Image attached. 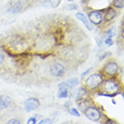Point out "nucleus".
I'll list each match as a JSON object with an SVG mask.
<instances>
[{"mask_svg":"<svg viewBox=\"0 0 124 124\" xmlns=\"http://www.w3.org/2000/svg\"><path fill=\"white\" fill-rule=\"evenodd\" d=\"M102 83V77L99 74L91 75L90 77L85 80L86 86L88 88H90V89L97 88Z\"/></svg>","mask_w":124,"mask_h":124,"instance_id":"1","label":"nucleus"},{"mask_svg":"<svg viewBox=\"0 0 124 124\" xmlns=\"http://www.w3.org/2000/svg\"><path fill=\"white\" fill-rule=\"evenodd\" d=\"M23 106H24V110L26 112H31L32 111H35L36 109L40 107V102L37 98L31 97L26 99L23 102Z\"/></svg>","mask_w":124,"mask_h":124,"instance_id":"2","label":"nucleus"},{"mask_svg":"<svg viewBox=\"0 0 124 124\" xmlns=\"http://www.w3.org/2000/svg\"><path fill=\"white\" fill-rule=\"evenodd\" d=\"M85 114L92 121H98L101 119V112L93 106H89L85 110Z\"/></svg>","mask_w":124,"mask_h":124,"instance_id":"3","label":"nucleus"},{"mask_svg":"<svg viewBox=\"0 0 124 124\" xmlns=\"http://www.w3.org/2000/svg\"><path fill=\"white\" fill-rule=\"evenodd\" d=\"M50 74L54 77H62L65 74V68L60 63H54L50 67Z\"/></svg>","mask_w":124,"mask_h":124,"instance_id":"4","label":"nucleus"},{"mask_svg":"<svg viewBox=\"0 0 124 124\" xmlns=\"http://www.w3.org/2000/svg\"><path fill=\"white\" fill-rule=\"evenodd\" d=\"M103 89H104V91H105L107 93L115 94V93H116L119 89V85L114 80H107L105 83H104Z\"/></svg>","mask_w":124,"mask_h":124,"instance_id":"5","label":"nucleus"},{"mask_svg":"<svg viewBox=\"0 0 124 124\" xmlns=\"http://www.w3.org/2000/svg\"><path fill=\"white\" fill-rule=\"evenodd\" d=\"M103 70L105 72L106 75L108 76H114V75L117 74V72L119 70V66L116 62H109L108 64H106L104 66V68Z\"/></svg>","mask_w":124,"mask_h":124,"instance_id":"6","label":"nucleus"},{"mask_svg":"<svg viewBox=\"0 0 124 124\" xmlns=\"http://www.w3.org/2000/svg\"><path fill=\"white\" fill-rule=\"evenodd\" d=\"M88 20L93 24H100L102 21V13L100 11H92L88 14Z\"/></svg>","mask_w":124,"mask_h":124,"instance_id":"7","label":"nucleus"},{"mask_svg":"<svg viewBox=\"0 0 124 124\" xmlns=\"http://www.w3.org/2000/svg\"><path fill=\"white\" fill-rule=\"evenodd\" d=\"M59 87V92H58V97L59 98H67L68 96V84L67 82H62L58 85Z\"/></svg>","mask_w":124,"mask_h":124,"instance_id":"8","label":"nucleus"},{"mask_svg":"<svg viewBox=\"0 0 124 124\" xmlns=\"http://www.w3.org/2000/svg\"><path fill=\"white\" fill-rule=\"evenodd\" d=\"M76 17H77L79 21H81V22L84 23V25L85 26V28H86L88 31H92V30H93V27H92L91 23H89V20L87 19V17L85 16L84 14L78 13V14H76Z\"/></svg>","mask_w":124,"mask_h":124,"instance_id":"9","label":"nucleus"},{"mask_svg":"<svg viewBox=\"0 0 124 124\" xmlns=\"http://www.w3.org/2000/svg\"><path fill=\"white\" fill-rule=\"evenodd\" d=\"M12 100L9 96L7 95H1L0 96V111H3L5 109L8 108L11 104Z\"/></svg>","mask_w":124,"mask_h":124,"instance_id":"10","label":"nucleus"},{"mask_svg":"<svg viewBox=\"0 0 124 124\" xmlns=\"http://www.w3.org/2000/svg\"><path fill=\"white\" fill-rule=\"evenodd\" d=\"M115 16H116V12H115V10L113 8H109L107 13L105 14V19L106 22H110V21H112V19L114 18Z\"/></svg>","mask_w":124,"mask_h":124,"instance_id":"11","label":"nucleus"},{"mask_svg":"<svg viewBox=\"0 0 124 124\" xmlns=\"http://www.w3.org/2000/svg\"><path fill=\"white\" fill-rule=\"evenodd\" d=\"M21 10H22V4L20 3V2H17L11 8H9V9L7 10V12L11 13V14H16V13L20 12Z\"/></svg>","mask_w":124,"mask_h":124,"instance_id":"12","label":"nucleus"},{"mask_svg":"<svg viewBox=\"0 0 124 124\" xmlns=\"http://www.w3.org/2000/svg\"><path fill=\"white\" fill-rule=\"evenodd\" d=\"M86 94V91L85 88L83 87H80L78 91V93H77V97H76V100H77V102H79L81 100L84 98V96Z\"/></svg>","mask_w":124,"mask_h":124,"instance_id":"13","label":"nucleus"},{"mask_svg":"<svg viewBox=\"0 0 124 124\" xmlns=\"http://www.w3.org/2000/svg\"><path fill=\"white\" fill-rule=\"evenodd\" d=\"M79 83V80H78V78H73L71 79H69V80L67 81V84H68V86L69 88H74L75 86H77Z\"/></svg>","mask_w":124,"mask_h":124,"instance_id":"14","label":"nucleus"},{"mask_svg":"<svg viewBox=\"0 0 124 124\" xmlns=\"http://www.w3.org/2000/svg\"><path fill=\"white\" fill-rule=\"evenodd\" d=\"M113 6L118 7V8H123L124 6V0H114L112 3Z\"/></svg>","mask_w":124,"mask_h":124,"instance_id":"15","label":"nucleus"},{"mask_svg":"<svg viewBox=\"0 0 124 124\" xmlns=\"http://www.w3.org/2000/svg\"><path fill=\"white\" fill-rule=\"evenodd\" d=\"M107 35H108V37L110 38H112V37H114L115 35H116V28H115L114 26L113 27H112V28H110L107 31Z\"/></svg>","mask_w":124,"mask_h":124,"instance_id":"16","label":"nucleus"},{"mask_svg":"<svg viewBox=\"0 0 124 124\" xmlns=\"http://www.w3.org/2000/svg\"><path fill=\"white\" fill-rule=\"evenodd\" d=\"M68 112H69L71 115H73V116H76V117H79V116H80L78 111L75 108H70L69 110H68Z\"/></svg>","mask_w":124,"mask_h":124,"instance_id":"17","label":"nucleus"},{"mask_svg":"<svg viewBox=\"0 0 124 124\" xmlns=\"http://www.w3.org/2000/svg\"><path fill=\"white\" fill-rule=\"evenodd\" d=\"M53 120L50 118H45V119H41L40 121H39V124H49V123H52Z\"/></svg>","mask_w":124,"mask_h":124,"instance_id":"18","label":"nucleus"},{"mask_svg":"<svg viewBox=\"0 0 124 124\" xmlns=\"http://www.w3.org/2000/svg\"><path fill=\"white\" fill-rule=\"evenodd\" d=\"M107 56H111V52H107V51H102V53L99 55V59L102 60L105 58H107Z\"/></svg>","mask_w":124,"mask_h":124,"instance_id":"19","label":"nucleus"},{"mask_svg":"<svg viewBox=\"0 0 124 124\" xmlns=\"http://www.w3.org/2000/svg\"><path fill=\"white\" fill-rule=\"evenodd\" d=\"M104 42H105V44L107 45V46H112L113 45V41H112V38L108 37L107 39H105V40H104Z\"/></svg>","mask_w":124,"mask_h":124,"instance_id":"20","label":"nucleus"},{"mask_svg":"<svg viewBox=\"0 0 124 124\" xmlns=\"http://www.w3.org/2000/svg\"><path fill=\"white\" fill-rule=\"evenodd\" d=\"M7 123L8 124H20L21 121H19V120H16V119H12V120H9V121H7Z\"/></svg>","mask_w":124,"mask_h":124,"instance_id":"21","label":"nucleus"},{"mask_svg":"<svg viewBox=\"0 0 124 124\" xmlns=\"http://www.w3.org/2000/svg\"><path fill=\"white\" fill-rule=\"evenodd\" d=\"M37 122V119H36V117H31V118H30L27 121V123L28 124H35Z\"/></svg>","mask_w":124,"mask_h":124,"instance_id":"22","label":"nucleus"},{"mask_svg":"<svg viewBox=\"0 0 124 124\" xmlns=\"http://www.w3.org/2000/svg\"><path fill=\"white\" fill-rule=\"evenodd\" d=\"M92 69H93V68H88V69H86V70H85V71L84 73H83V74L81 75V78H84L85 77V76H86L87 74H89V73H90L91 70H92Z\"/></svg>","mask_w":124,"mask_h":124,"instance_id":"23","label":"nucleus"},{"mask_svg":"<svg viewBox=\"0 0 124 124\" xmlns=\"http://www.w3.org/2000/svg\"><path fill=\"white\" fill-rule=\"evenodd\" d=\"M4 60H5V57H4V55L2 53H0V65L3 63Z\"/></svg>","mask_w":124,"mask_h":124,"instance_id":"24","label":"nucleus"},{"mask_svg":"<svg viewBox=\"0 0 124 124\" xmlns=\"http://www.w3.org/2000/svg\"><path fill=\"white\" fill-rule=\"evenodd\" d=\"M107 123H114V122H113L112 121H107Z\"/></svg>","mask_w":124,"mask_h":124,"instance_id":"25","label":"nucleus"}]
</instances>
